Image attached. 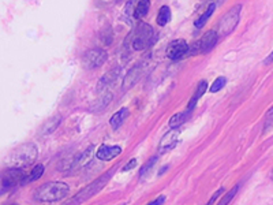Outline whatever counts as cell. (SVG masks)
I'll list each match as a JSON object with an SVG mask.
<instances>
[{
  "instance_id": "6da1fadb",
  "label": "cell",
  "mask_w": 273,
  "mask_h": 205,
  "mask_svg": "<svg viewBox=\"0 0 273 205\" xmlns=\"http://www.w3.org/2000/svg\"><path fill=\"white\" fill-rule=\"evenodd\" d=\"M154 41H156V30L153 29V26H151L149 23L139 22L127 34L124 47L133 51H144L151 48L154 44Z\"/></svg>"
},
{
  "instance_id": "7a4b0ae2",
  "label": "cell",
  "mask_w": 273,
  "mask_h": 205,
  "mask_svg": "<svg viewBox=\"0 0 273 205\" xmlns=\"http://www.w3.org/2000/svg\"><path fill=\"white\" fill-rule=\"evenodd\" d=\"M70 186L65 182H47L41 185L34 193V200L40 203H55L66 198Z\"/></svg>"
},
{
  "instance_id": "3957f363",
  "label": "cell",
  "mask_w": 273,
  "mask_h": 205,
  "mask_svg": "<svg viewBox=\"0 0 273 205\" xmlns=\"http://www.w3.org/2000/svg\"><path fill=\"white\" fill-rule=\"evenodd\" d=\"M38 156V149L34 144H23L13 149L6 159V164L10 167H25L36 160Z\"/></svg>"
},
{
  "instance_id": "277c9868",
  "label": "cell",
  "mask_w": 273,
  "mask_h": 205,
  "mask_svg": "<svg viewBox=\"0 0 273 205\" xmlns=\"http://www.w3.org/2000/svg\"><path fill=\"white\" fill-rule=\"evenodd\" d=\"M114 171L115 170H112V171H108L105 172L104 175H101L99 179H96L94 182H92L87 188L85 189H82V190L79 191L77 196H74V197L68 201V204L67 205H79L82 204V203H85L87 201L89 198H92L93 196H96L97 193H100L102 189H104V186L107 185V182L109 181V178L112 176L114 174Z\"/></svg>"
},
{
  "instance_id": "5b68a950",
  "label": "cell",
  "mask_w": 273,
  "mask_h": 205,
  "mask_svg": "<svg viewBox=\"0 0 273 205\" xmlns=\"http://www.w3.org/2000/svg\"><path fill=\"white\" fill-rule=\"evenodd\" d=\"M242 8H243V6H242L240 3H238V4H235L234 7L230 8V10L223 15V18L217 23V30H216L219 37H227L235 30L238 23L240 21Z\"/></svg>"
},
{
  "instance_id": "8992f818",
  "label": "cell",
  "mask_w": 273,
  "mask_h": 205,
  "mask_svg": "<svg viewBox=\"0 0 273 205\" xmlns=\"http://www.w3.org/2000/svg\"><path fill=\"white\" fill-rule=\"evenodd\" d=\"M151 8V0H129L126 4L123 15L129 23L139 22L145 18Z\"/></svg>"
},
{
  "instance_id": "52a82bcc",
  "label": "cell",
  "mask_w": 273,
  "mask_h": 205,
  "mask_svg": "<svg viewBox=\"0 0 273 205\" xmlns=\"http://www.w3.org/2000/svg\"><path fill=\"white\" fill-rule=\"evenodd\" d=\"M26 171L22 167H11L3 172L1 176V190L7 191L8 189H13L18 186L19 183H25L26 181Z\"/></svg>"
},
{
  "instance_id": "ba28073f",
  "label": "cell",
  "mask_w": 273,
  "mask_h": 205,
  "mask_svg": "<svg viewBox=\"0 0 273 205\" xmlns=\"http://www.w3.org/2000/svg\"><path fill=\"white\" fill-rule=\"evenodd\" d=\"M108 59V53L105 50L102 48H92L87 50L84 55H82V65L87 70H93L97 67H101Z\"/></svg>"
},
{
  "instance_id": "9c48e42d",
  "label": "cell",
  "mask_w": 273,
  "mask_h": 205,
  "mask_svg": "<svg viewBox=\"0 0 273 205\" xmlns=\"http://www.w3.org/2000/svg\"><path fill=\"white\" fill-rule=\"evenodd\" d=\"M219 34H217V32L216 30H209L206 32L204 37H201V40H198L197 43L193 44V47L190 48V55H197V53H208L210 52L213 48H215V45L217 44V41H219Z\"/></svg>"
},
{
  "instance_id": "30bf717a",
  "label": "cell",
  "mask_w": 273,
  "mask_h": 205,
  "mask_svg": "<svg viewBox=\"0 0 273 205\" xmlns=\"http://www.w3.org/2000/svg\"><path fill=\"white\" fill-rule=\"evenodd\" d=\"M190 52V45L187 44L186 40H173L167 47V58L171 60H180L185 58L187 53Z\"/></svg>"
},
{
  "instance_id": "8fae6325",
  "label": "cell",
  "mask_w": 273,
  "mask_h": 205,
  "mask_svg": "<svg viewBox=\"0 0 273 205\" xmlns=\"http://www.w3.org/2000/svg\"><path fill=\"white\" fill-rule=\"evenodd\" d=\"M179 134L180 133L178 129H172L171 132L167 133L166 136L161 138L160 144H158V154H167V152H170L171 149L176 147L178 139H179Z\"/></svg>"
},
{
  "instance_id": "7c38bea8",
  "label": "cell",
  "mask_w": 273,
  "mask_h": 205,
  "mask_svg": "<svg viewBox=\"0 0 273 205\" xmlns=\"http://www.w3.org/2000/svg\"><path fill=\"white\" fill-rule=\"evenodd\" d=\"M122 147H119V145H101L96 154V157L99 160L109 161L122 154Z\"/></svg>"
},
{
  "instance_id": "4fadbf2b",
  "label": "cell",
  "mask_w": 273,
  "mask_h": 205,
  "mask_svg": "<svg viewBox=\"0 0 273 205\" xmlns=\"http://www.w3.org/2000/svg\"><path fill=\"white\" fill-rule=\"evenodd\" d=\"M139 75H141V65L134 67V68H133L131 71H129L127 75L124 77V80H123V90H127V89H130L131 86H134L136 82L138 81V78H139Z\"/></svg>"
},
{
  "instance_id": "5bb4252c",
  "label": "cell",
  "mask_w": 273,
  "mask_h": 205,
  "mask_svg": "<svg viewBox=\"0 0 273 205\" xmlns=\"http://www.w3.org/2000/svg\"><path fill=\"white\" fill-rule=\"evenodd\" d=\"M118 75H119V70H118V68L109 70L107 74H104V75L101 77L100 82H99V85H97V89H99V90H102L104 88L112 85L115 81H118Z\"/></svg>"
},
{
  "instance_id": "9a60e30c",
  "label": "cell",
  "mask_w": 273,
  "mask_h": 205,
  "mask_svg": "<svg viewBox=\"0 0 273 205\" xmlns=\"http://www.w3.org/2000/svg\"><path fill=\"white\" fill-rule=\"evenodd\" d=\"M127 117H129V108H120L119 111H116L115 114L112 115V118L109 119V125L114 130H116L123 125V122L126 120Z\"/></svg>"
},
{
  "instance_id": "2e32d148",
  "label": "cell",
  "mask_w": 273,
  "mask_h": 205,
  "mask_svg": "<svg viewBox=\"0 0 273 205\" xmlns=\"http://www.w3.org/2000/svg\"><path fill=\"white\" fill-rule=\"evenodd\" d=\"M92 154H93V147H89V149H86L85 152L77 156L71 163V167L70 169H79V167H84L86 163H89L90 157H92Z\"/></svg>"
},
{
  "instance_id": "e0dca14e",
  "label": "cell",
  "mask_w": 273,
  "mask_h": 205,
  "mask_svg": "<svg viewBox=\"0 0 273 205\" xmlns=\"http://www.w3.org/2000/svg\"><path fill=\"white\" fill-rule=\"evenodd\" d=\"M208 90V81L202 80L201 82H200V85H198V88H197V90H195L194 96L191 97V100H190V104H188V108L187 110L193 111L194 110L195 104H197V102L201 99L202 96L205 95V92Z\"/></svg>"
},
{
  "instance_id": "ac0fdd59",
  "label": "cell",
  "mask_w": 273,
  "mask_h": 205,
  "mask_svg": "<svg viewBox=\"0 0 273 205\" xmlns=\"http://www.w3.org/2000/svg\"><path fill=\"white\" fill-rule=\"evenodd\" d=\"M191 112H193V111L187 110V111H183V112H178V114H175V115L170 119V126H171L172 129H178L179 126L183 125L187 119L190 118Z\"/></svg>"
},
{
  "instance_id": "d6986e66",
  "label": "cell",
  "mask_w": 273,
  "mask_h": 205,
  "mask_svg": "<svg viewBox=\"0 0 273 205\" xmlns=\"http://www.w3.org/2000/svg\"><path fill=\"white\" fill-rule=\"evenodd\" d=\"M170 21H171V8L168 6H161L157 13L156 22H157L158 26H166Z\"/></svg>"
},
{
  "instance_id": "ffe728a7",
  "label": "cell",
  "mask_w": 273,
  "mask_h": 205,
  "mask_svg": "<svg viewBox=\"0 0 273 205\" xmlns=\"http://www.w3.org/2000/svg\"><path fill=\"white\" fill-rule=\"evenodd\" d=\"M59 125H60V117L51 118L50 120H47L43 125V127H41V134H44V136L52 134V133L58 129Z\"/></svg>"
},
{
  "instance_id": "44dd1931",
  "label": "cell",
  "mask_w": 273,
  "mask_h": 205,
  "mask_svg": "<svg viewBox=\"0 0 273 205\" xmlns=\"http://www.w3.org/2000/svg\"><path fill=\"white\" fill-rule=\"evenodd\" d=\"M215 10H216V4H210V6L208 7V10H206V11H205V13H204V14H202L201 17H200V18L195 21V23H194L195 28H197V29H201L202 26L208 22V19L210 18V17H212V14L215 13Z\"/></svg>"
},
{
  "instance_id": "7402d4cb",
  "label": "cell",
  "mask_w": 273,
  "mask_h": 205,
  "mask_svg": "<svg viewBox=\"0 0 273 205\" xmlns=\"http://www.w3.org/2000/svg\"><path fill=\"white\" fill-rule=\"evenodd\" d=\"M44 171H45L44 164H37V166H34L33 170H32V172H30L29 175L26 176V181H25V183L34 182V181H37V179H40V178L43 176Z\"/></svg>"
},
{
  "instance_id": "603a6c76",
  "label": "cell",
  "mask_w": 273,
  "mask_h": 205,
  "mask_svg": "<svg viewBox=\"0 0 273 205\" xmlns=\"http://www.w3.org/2000/svg\"><path fill=\"white\" fill-rule=\"evenodd\" d=\"M225 84H227V78H225V77H219V78H216V80L213 81V84L210 85L209 92H210V93H217V92H220V90L225 86Z\"/></svg>"
},
{
  "instance_id": "cb8c5ba5",
  "label": "cell",
  "mask_w": 273,
  "mask_h": 205,
  "mask_svg": "<svg viewBox=\"0 0 273 205\" xmlns=\"http://www.w3.org/2000/svg\"><path fill=\"white\" fill-rule=\"evenodd\" d=\"M238 189H239V185H235L232 189H231L230 191H227L225 193V196H224L220 201H219V204L217 205H228L234 200V197H235V194L238 193Z\"/></svg>"
},
{
  "instance_id": "d4e9b609",
  "label": "cell",
  "mask_w": 273,
  "mask_h": 205,
  "mask_svg": "<svg viewBox=\"0 0 273 205\" xmlns=\"http://www.w3.org/2000/svg\"><path fill=\"white\" fill-rule=\"evenodd\" d=\"M156 161H157V156H154V157H152L151 160L148 161V163L145 164L144 167H142V170H141V172H139V175L144 176L145 174H146V172H148V171H149V170H151L152 167H153V164H154Z\"/></svg>"
},
{
  "instance_id": "484cf974",
  "label": "cell",
  "mask_w": 273,
  "mask_h": 205,
  "mask_svg": "<svg viewBox=\"0 0 273 205\" xmlns=\"http://www.w3.org/2000/svg\"><path fill=\"white\" fill-rule=\"evenodd\" d=\"M223 193H224V188H220V189H219V190L216 191L215 194L212 196V198H210V201H209V203H208V204H206V205H213V204H215L216 200L219 198V196H222Z\"/></svg>"
},
{
  "instance_id": "4316f807",
  "label": "cell",
  "mask_w": 273,
  "mask_h": 205,
  "mask_svg": "<svg viewBox=\"0 0 273 205\" xmlns=\"http://www.w3.org/2000/svg\"><path fill=\"white\" fill-rule=\"evenodd\" d=\"M164 203H166V196H163V194H161V196H158L156 200H153V201H151L149 204H146V205H163Z\"/></svg>"
},
{
  "instance_id": "83f0119b",
  "label": "cell",
  "mask_w": 273,
  "mask_h": 205,
  "mask_svg": "<svg viewBox=\"0 0 273 205\" xmlns=\"http://www.w3.org/2000/svg\"><path fill=\"white\" fill-rule=\"evenodd\" d=\"M136 166V159H133V160H130L129 163H127V164H126L124 167H123L122 171H123V172H126V171H130V170L134 169Z\"/></svg>"
},
{
  "instance_id": "f1b7e54d",
  "label": "cell",
  "mask_w": 273,
  "mask_h": 205,
  "mask_svg": "<svg viewBox=\"0 0 273 205\" xmlns=\"http://www.w3.org/2000/svg\"><path fill=\"white\" fill-rule=\"evenodd\" d=\"M272 62H273V51L269 53V56L265 59V62H264V63H265V65H271Z\"/></svg>"
},
{
  "instance_id": "f546056e",
  "label": "cell",
  "mask_w": 273,
  "mask_h": 205,
  "mask_svg": "<svg viewBox=\"0 0 273 205\" xmlns=\"http://www.w3.org/2000/svg\"><path fill=\"white\" fill-rule=\"evenodd\" d=\"M271 178H272V179H273V171H272V174H271Z\"/></svg>"
},
{
  "instance_id": "4dcf8cb0",
  "label": "cell",
  "mask_w": 273,
  "mask_h": 205,
  "mask_svg": "<svg viewBox=\"0 0 273 205\" xmlns=\"http://www.w3.org/2000/svg\"><path fill=\"white\" fill-rule=\"evenodd\" d=\"M116 1H122V0H116Z\"/></svg>"
}]
</instances>
